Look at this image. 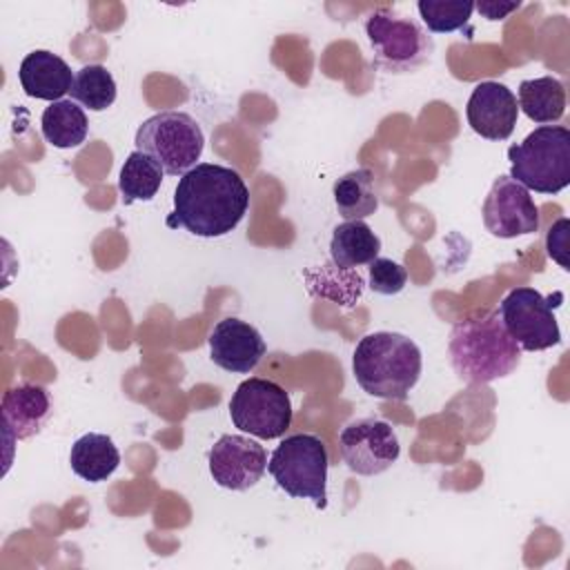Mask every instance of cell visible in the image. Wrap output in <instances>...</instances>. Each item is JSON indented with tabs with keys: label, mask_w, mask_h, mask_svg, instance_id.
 I'll use <instances>...</instances> for the list:
<instances>
[{
	"label": "cell",
	"mask_w": 570,
	"mask_h": 570,
	"mask_svg": "<svg viewBox=\"0 0 570 570\" xmlns=\"http://www.w3.org/2000/svg\"><path fill=\"white\" fill-rule=\"evenodd\" d=\"M249 189L243 176L225 165L198 163L180 176L174 191V218L189 234L225 236L243 220Z\"/></svg>",
	"instance_id": "1"
},
{
	"label": "cell",
	"mask_w": 570,
	"mask_h": 570,
	"mask_svg": "<svg viewBox=\"0 0 570 570\" xmlns=\"http://www.w3.org/2000/svg\"><path fill=\"white\" fill-rule=\"evenodd\" d=\"M454 374L472 385L512 374L521 363V347L512 341L497 309L476 312L459 321L448 341Z\"/></svg>",
	"instance_id": "2"
},
{
	"label": "cell",
	"mask_w": 570,
	"mask_h": 570,
	"mask_svg": "<svg viewBox=\"0 0 570 570\" xmlns=\"http://www.w3.org/2000/svg\"><path fill=\"white\" fill-rule=\"evenodd\" d=\"M419 345L399 332L365 334L352 354V372L363 392L385 401H403L421 376Z\"/></svg>",
	"instance_id": "3"
},
{
	"label": "cell",
	"mask_w": 570,
	"mask_h": 570,
	"mask_svg": "<svg viewBox=\"0 0 570 570\" xmlns=\"http://www.w3.org/2000/svg\"><path fill=\"white\" fill-rule=\"evenodd\" d=\"M510 178L539 194H559L570 185V129L541 125L508 149Z\"/></svg>",
	"instance_id": "4"
},
{
	"label": "cell",
	"mask_w": 570,
	"mask_h": 570,
	"mask_svg": "<svg viewBox=\"0 0 570 570\" xmlns=\"http://www.w3.org/2000/svg\"><path fill=\"white\" fill-rule=\"evenodd\" d=\"M327 450L314 434L285 436L267 461V472L281 490L296 499H312L327 508Z\"/></svg>",
	"instance_id": "5"
},
{
	"label": "cell",
	"mask_w": 570,
	"mask_h": 570,
	"mask_svg": "<svg viewBox=\"0 0 570 570\" xmlns=\"http://www.w3.org/2000/svg\"><path fill=\"white\" fill-rule=\"evenodd\" d=\"M136 149L154 158L169 176H183L196 167L205 147L200 125L185 111H160L136 131Z\"/></svg>",
	"instance_id": "6"
},
{
	"label": "cell",
	"mask_w": 570,
	"mask_h": 570,
	"mask_svg": "<svg viewBox=\"0 0 570 570\" xmlns=\"http://www.w3.org/2000/svg\"><path fill=\"white\" fill-rule=\"evenodd\" d=\"M365 36L372 47V62L390 73H410L423 67L434 49L428 31L390 9H379L365 20Z\"/></svg>",
	"instance_id": "7"
},
{
	"label": "cell",
	"mask_w": 570,
	"mask_h": 570,
	"mask_svg": "<svg viewBox=\"0 0 570 570\" xmlns=\"http://www.w3.org/2000/svg\"><path fill=\"white\" fill-rule=\"evenodd\" d=\"M229 416L238 430L269 441L283 436L292 425V401L278 383L249 376L232 394Z\"/></svg>",
	"instance_id": "8"
},
{
	"label": "cell",
	"mask_w": 570,
	"mask_h": 570,
	"mask_svg": "<svg viewBox=\"0 0 570 570\" xmlns=\"http://www.w3.org/2000/svg\"><path fill=\"white\" fill-rule=\"evenodd\" d=\"M499 316L512 341L525 352H541L561 341L552 296L546 298L534 287L521 285L510 289L501 301Z\"/></svg>",
	"instance_id": "9"
},
{
	"label": "cell",
	"mask_w": 570,
	"mask_h": 570,
	"mask_svg": "<svg viewBox=\"0 0 570 570\" xmlns=\"http://www.w3.org/2000/svg\"><path fill=\"white\" fill-rule=\"evenodd\" d=\"M338 452L354 474L376 476L396 463L401 443L387 421L356 419L341 430Z\"/></svg>",
	"instance_id": "10"
},
{
	"label": "cell",
	"mask_w": 570,
	"mask_h": 570,
	"mask_svg": "<svg viewBox=\"0 0 570 570\" xmlns=\"http://www.w3.org/2000/svg\"><path fill=\"white\" fill-rule=\"evenodd\" d=\"M485 229L497 238H517L539 229V207L530 191L510 176L494 178L483 207Z\"/></svg>",
	"instance_id": "11"
},
{
	"label": "cell",
	"mask_w": 570,
	"mask_h": 570,
	"mask_svg": "<svg viewBox=\"0 0 570 570\" xmlns=\"http://www.w3.org/2000/svg\"><path fill=\"white\" fill-rule=\"evenodd\" d=\"M209 474L216 485L234 492L254 488L267 470L265 448L243 434H223L207 456Z\"/></svg>",
	"instance_id": "12"
},
{
	"label": "cell",
	"mask_w": 570,
	"mask_h": 570,
	"mask_svg": "<svg viewBox=\"0 0 570 570\" xmlns=\"http://www.w3.org/2000/svg\"><path fill=\"white\" fill-rule=\"evenodd\" d=\"M265 350L261 332L236 316L218 321L209 334V358L225 372L249 374L265 356Z\"/></svg>",
	"instance_id": "13"
},
{
	"label": "cell",
	"mask_w": 570,
	"mask_h": 570,
	"mask_svg": "<svg viewBox=\"0 0 570 570\" xmlns=\"http://www.w3.org/2000/svg\"><path fill=\"white\" fill-rule=\"evenodd\" d=\"M465 116L472 131L481 138L505 140L512 136L519 118L517 96L501 82H479L468 98Z\"/></svg>",
	"instance_id": "14"
},
{
	"label": "cell",
	"mask_w": 570,
	"mask_h": 570,
	"mask_svg": "<svg viewBox=\"0 0 570 570\" xmlns=\"http://www.w3.org/2000/svg\"><path fill=\"white\" fill-rule=\"evenodd\" d=\"M2 432L4 445L36 436L51 416V399L42 385L20 383L2 396Z\"/></svg>",
	"instance_id": "15"
},
{
	"label": "cell",
	"mask_w": 570,
	"mask_h": 570,
	"mask_svg": "<svg viewBox=\"0 0 570 570\" xmlns=\"http://www.w3.org/2000/svg\"><path fill=\"white\" fill-rule=\"evenodd\" d=\"M73 78L76 76L71 73V67L60 56L47 49H36L27 53L18 69V80L24 94L29 98L49 102L62 100V96L71 91Z\"/></svg>",
	"instance_id": "16"
},
{
	"label": "cell",
	"mask_w": 570,
	"mask_h": 570,
	"mask_svg": "<svg viewBox=\"0 0 570 570\" xmlns=\"http://www.w3.org/2000/svg\"><path fill=\"white\" fill-rule=\"evenodd\" d=\"M69 463L73 474H78L82 481L100 483L118 470L120 452L111 436L100 432H87L73 441Z\"/></svg>",
	"instance_id": "17"
},
{
	"label": "cell",
	"mask_w": 570,
	"mask_h": 570,
	"mask_svg": "<svg viewBox=\"0 0 570 570\" xmlns=\"http://www.w3.org/2000/svg\"><path fill=\"white\" fill-rule=\"evenodd\" d=\"M381 252V238L363 220H345L334 227L330 240L332 263L341 269L370 265Z\"/></svg>",
	"instance_id": "18"
},
{
	"label": "cell",
	"mask_w": 570,
	"mask_h": 570,
	"mask_svg": "<svg viewBox=\"0 0 570 570\" xmlns=\"http://www.w3.org/2000/svg\"><path fill=\"white\" fill-rule=\"evenodd\" d=\"M40 129L47 142L58 149H71L85 142L89 131V120L85 109L76 100H56L42 111Z\"/></svg>",
	"instance_id": "19"
},
{
	"label": "cell",
	"mask_w": 570,
	"mask_h": 570,
	"mask_svg": "<svg viewBox=\"0 0 570 570\" xmlns=\"http://www.w3.org/2000/svg\"><path fill=\"white\" fill-rule=\"evenodd\" d=\"M519 109L534 122H557L566 114V87L552 76L523 80L519 85Z\"/></svg>",
	"instance_id": "20"
},
{
	"label": "cell",
	"mask_w": 570,
	"mask_h": 570,
	"mask_svg": "<svg viewBox=\"0 0 570 570\" xmlns=\"http://www.w3.org/2000/svg\"><path fill=\"white\" fill-rule=\"evenodd\" d=\"M336 212L345 220H363L379 209V194L370 169H354L334 183Z\"/></svg>",
	"instance_id": "21"
},
{
	"label": "cell",
	"mask_w": 570,
	"mask_h": 570,
	"mask_svg": "<svg viewBox=\"0 0 570 570\" xmlns=\"http://www.w3.org/2000/svg\"><path fill=\"white\" fill-rule=\"evenodd\" d=\"M160 165L142 151H131L120 167L118 189L122 194V203L131 205L134 200H151L163 183Z\"/></svg>",
	"instance_id": "22"
},
{
	"label": "cell",
	"mask_w": 570,
	"mask_h": 570,
	"mask_svg": "<svg viewBox=\"0 0 570 570\" xmlns=\"http://www.w3.org/2000/svg\"><path fill=\"white\" fill-rule=\"evenodd\" d=\"M69 94L78 105L91 111H105L116 100V80L107 67L85 65L76 71Z\"/></svg>",
	"instance_id": "23"
},
{
	"label": "cell",
	"mask_w": 570,
	"mask_h": 570,
	"mask_svg": "<svg viewBox=\"0 0 570 570\" xmlns=\"http://www.w3.org/2000/svg\"><path fill=\"white\" fill-rule=\"evenodd\" d=\"M416 9L421 13L423 24L432 33H450L468 24L474 2L470 0H419Z\"/></svg>",
	"instance_id": "24"
},
{
	"label": "cell",
	"mask_w": 570,
	"mask_h": 570,
	"mask_svg": "<svg viewBox=\"0 0 570 570\" xmlns=\"http://www.w3.org/2000/svg\"><path fill=\"white\" fill-rule=\"evenodd\" d=\"M407 283V272L401 263L392 258H381L376 256L370 263V289L383 296L399 294Z\"/></svg>",
	"instance_id": "25"
},
{
	"label": "cell",
	"mask_w": 570,
	"mask_h": 570,
	"mask_svg": "<svg viewBox=\"0 0 570 570\" xmlns=\"http://www.w3.org/2000/svg\"><path fill=\"white\" fill-rule=\"evenodd\" d=\"M546 247H548V254L552 261H557L563 269H568V218H559L550 232H548V238H546Z\"/></svg>",
	"instance_id": "26"
},
{
	"label": "cell",
	"mask_w": 570,
	"mask_h": 570,
	"mask_svg": "<svg viewBox=\"0 0 570 570\" xmlns=\"http://www.w3.org/2000/svg\"><path fill=\"white\" fill-rule=\"evenodd\" d=\"M521 7V0H479L474 2V9L485 18V20H505L512 11Z\"/></svg>",
	"instance_id": "27"
}]
</instances>
